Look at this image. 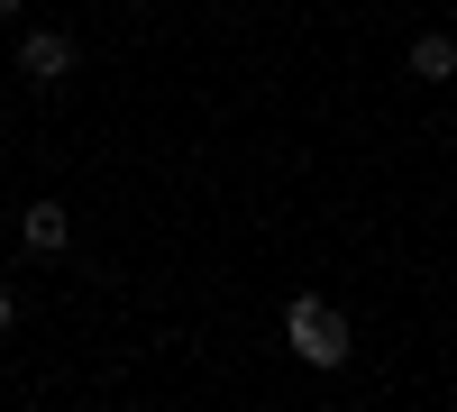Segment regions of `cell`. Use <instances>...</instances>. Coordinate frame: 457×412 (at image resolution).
<instances>
[{
    "label": "cell",
    "mask_w": 457,
    "mask_h": 412,
    "mask_svg": "<svg viewBox=\"0 0 457 412\" xmlns=\"http://www.w3.org/2000/svg\"><path fill=\"white\" fill-rule=\"evenodd\" d=\"M284 349H293L302 366H320V376H329V366H348V312L320 303V293H293V303H284Z\"/></svg>",
    "instance_id": "obj_1"
},
{
    "label": "cell",
    "mask_w": 457,
    "mask_h": 412,
    "mask_svg": "<svg viewBox=\"0 0 457 412\" xmlns=\"http://www.w3.org/2000/svg\"><path fill=\"white\" fill-rule=\"evenodd\" d=\"M73 64H83V46H73L64 28H28L19 37V73H28V83H64Z\"/></svg>",
    "instance_id": "obj_2"
},
{
    "label": "cell",
    "mask_w": 457,
    "mask_h": 412,
    "mask_svg": "<svg viewBox=\"0 0 457 412\" xmlns=\"http://www.w3.org/2000/svg\"><path fill=\"white\" fill-rule=\"evenodd\" d=\"M19 239H28V256H64L73 248V211L64 202H28L19 211Z\"/></svg>",
    "instance_id": "obj_3"
},
{
    "label": "cell",
    "mask_w": 457,
    "mask_h": 412,
    "mask_svg": "<svg viewBox=\"0 0 457 412\" xmlns=\"http://www.w3.org/2000/svg\"><path fill=\"white\" fill-rule=\"evenodd\" d=\"M411 73H421V83H448V73H457V28L411 37Z\"/></svg>",
    "instance_id": "obj_4"
},
{
    "label": "cell",
    "mask_w": 457,
    "mask_h": 412,
    "mask_svg": "<svg viewBox=\"0 0 457 412\" xmlns=\"http://www.w3.org/2000/svg\"><path fill=\"white\" fill-rule=\"evenodd\" d=\"M10 321H19V303H10V284H0V340H10Z\"/></svg>",
    "instance_id": "obj_5"
}]
</instances>
